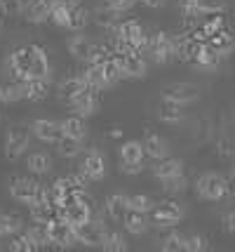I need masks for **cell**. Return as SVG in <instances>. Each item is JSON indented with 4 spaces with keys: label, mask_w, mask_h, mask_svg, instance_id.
Wrapping results in <instances>:
<instances>
[{
    "label": "cell",
    "mask_w": 235,
    "mask_h": 252,
    "mask_svg": "<svg viewBox=\"0 0 235 252\" xmlns=\"http://www.w3.org/2000/svg\"><path fill=\"white\" fill-rule=\"evenodd\" d=\"M123 226L132 236H144L146 229H148V220H146V215H141V212H130L127 220L123 221Z\"/></svg>",
    "instance_id": "cell-36"
},
{
    "label": "cell",
    "mask_w": 235,
    "mask_h": 252,
    "mask_svg": "<svg viewBox=\"0 0 235 252\" xmlns=\"http://www.w3.org/2000/svg\"><path fill=\"white\" fill-rule=\"evenodd\" d=\"M113 35H120V38H125V40H130L132 43V47H134L139 55H144L146 52V45H148V35H146L144 26L139 22H134V19H120V22L113 26Z\"/></svg>",
    "instance_id": "cell-6"
},
{
    "label": "cell",
    "mask_w": 235,
    "mask_h": 252,
    "mask_svg": "<svg viewBox=\"0 0 235 252\" xmlns=\"http://www.w3.org/2000/svg\"><path fill=\"white\" fill-rule=\"evenodd\" d=\"M141 170H144V165H123L125 175H139Z\"/></svg>",
    "instance_id": "cell-51"
},
{
    "label": "cell",
    "mask_w": 235,
    "mask_h": 252,
    "mask_svg": "<svg viewBox=\"0 0 235 252\" xmlns=\"http://www.w3.org/2000/svg\"><path fill=\"white\" fill-rule=\"evenodd\" d=\"M31 132H33L35 139L45 144H56V139L61 137V127H59V121H50V118H38L31 125Z\"/></svg>",
    "instance_id": "cell-16"
},
{
    "label": "cell",
    "mask_w": 235,
    "mask_h": 252,
    "mask_svg": "<svg viewBox=\"0 0 235 252\" xmlns=\"http://www.w3.org/2000/svg\"><path fill=\"white\" fill-rule=\"evenodd\" d=\"M47 231H50V238H52V248H71V245L78 243L76 226L71 221H66L64 217H59L52 224H47Z\"/></svg>",
    "instance_id": "cell-9"
},
{
    "label": "cell",
    "mask_w": 235,
    "mask_h": 252,
    "mask_svg": "<svg viewBox=\"0 0 235 252\" xmlns=\"http://www.w3.org/2000/svg\"><path fill=\"white\" fill-rule=\"evenodd\" d=\"M31 137L33 132L26 125H12L7 137H5V158L7 160H17L19 156H24L31 146Z\"/></svg>",
    "instance_id": "cell-2"
},
{
    "label": "cell",
    "mask_w": 235,
    "mask_h": 252,
    "mask_svg": "<svg viewBox=\"0 0 235 252\" xmlns=\"http://www.w3.org/2000/svg\"><path fill=\"white\" fill-rule=\"evenodd\" d=\"M76 233H78V243H82L85 248H101L104 243V236H106V229L97 224V221H85L76 226Z\"/></svg>",
    "instance_id": "cell-15"
},
{
    "label": "cell",
    "mask_w": 235,
    "mask_h": 252,
    "mask_svg": "<svg viewBox=\"0 0 235 252\" xmlns=\"http://www.w3.org/2000/svg\"><path fill=\"white\" fill-rule=\"evenodd\" d=\"M66 47H68V52L73 55V59H78V62H90L94 43H92L87 35H82V31H76V35H68Z\"/></svg>",
    "instance_id": "cell-18"
},
{
    "label": "cell",
    "mask_w": 235,
    "mask_h": 252,
    "mask_svg": "<svg viewBox=\"0 0 235 252\" xmlns=\"http://www.w3.org/2000/svg\"><path fill=\"white\" fill-rule=\"evenodd\" d=\"M144 7H148V10H160V7H165L167 5V0H139Z\"/></svg>",
    "instance_id": "cell-50"
},
{
    "label": "cell",
    "mask_w": 235,
    "mask_h": 252,
    "mask_svg": "<svg viewBox=\"0 0 235 252\" xmlns=\"http://www.w3.org/2000/svg\"><path fill=\"white\" fill-rule=\"evenodd\" d=\"M120 22V14L118 12H113L111 7H106L104 2H101L99 7L94 10V24L101 26V29H106V31H113V26Z\"/></svg>",
    "instance_id": "cell-32"
},
{
    "label": "cell",
    "mask_w": 235,
    "mask_h": 252,
    "mask_svg": "<svg viewBox=\"0 0 235 252\" xmlns=\"http://www.w3.org/2000/svg\"><path fill=\"white\" fill-rule=\"evenodd\" d=\"M200 7H202V14H221L226 10V2L224 0H200Z\"/></svg>",
    "instance_id": "cell-49"
},
{
    "label": "cell",
    "mask_w": 235,
    "mask_h": 252,
    "mask_svg": "<svg viewBox=\"0 0 235 252\" xmlns=\"http://www.w3.org/2000/svg\"><path fill=\"white\" fill-rule=\"evenodd\" d=\"M120 57V66H123L125 78H146L148 76V64L139 52H130V55H118Z\"/></svg>",
    "instance_id": "cell-17"
},
{
    "label": "cell",
    "mask_w": 235,
    "mask_h": 252,
    "mask_svg": "<svg viewBox=\"0 0 235 252\" xmlns=\"http://www.w3.org/2000/svg\"><path fill=\"white\" fill-rule=\"evenodd\" d=\"M99 90H85L82 94H78V97L73 99L68 106L73 109V113L76 116H82V118H90V116H94L97 111H99L101 101H99V94H97Z\"/></svg>",
    "instance_id": "cell-14"
},
{
    "label": "cell",
    "mask_w": 235,
    "mask_h": 252,
    "mask_svg": "<svg viewBox=\"0 0 235 252\" xmlns=\"http://www.w3.org/2000/svg\"><path fill=\"white\" fill-rule=\"evenodd\" d=\"M162 250L165 252H186V236L172 231L167 238L162 241Z\"/></svg>",
    "instance_id": "cell-43"
},
{
    "label": "cell",
    "mask_w": 235,
    "mask_h": 252,
    "mask_svg": "<svg viewBox=\"0 0 235 252\" xmlns=\"http://www.w3.org/2000/svg\"><path fill=\"white\" fill-rule=\"evenodd\" d=\"M226 182H228V196H235V167L231 170V175L226 177Z\"/></svg>",
    "instance_id": "cell-52"
},
{
    "label": "cell",
    "mask_w": 235,
    "mask_h": 252,
    "mask_svg": "<svg viewBox=\"0 0 235 252\" xmlns=\"http://www.w3.org/2000/svg\"><path fill=\"white\" fill-rule=\"evenodd\" d=\"M50 12H52V0H31L24 7V17L31 24H45L50 22Z\"/></svg>",
    "instance_id": "cell-22"
},
{
    "label": "cell",
    "mask_w": 235,
    "mask_h": 252,
    "mask_svg": "<svg viewBox=\"0 0 235 252\" xmlns=\"http://www.w3.org/2000/svg\"><path fill=\"white\" fill-rule=\"evenodd\" d=\"M68 17H71V5L66 0H52V12H50L52 24H56L59 29H68Z\"/></svg>",
    "instance_id": "cell-33"
},
{
    "label": "cell",
    "mask_w": 235,
    "mask_h": 252,
    "mask_svg": "<svg viewBox=\"0 0 235 252\" xmlns=\"http://www.w3.org/2000/svg\"><path fill=\"white\" fill-rule=\"evenodd\" d=\"M61 217L66 221H71L73 226H80V224L90 221L92 220V208L87 205V200H85V193H82V196L68 198L66 203L61 205Z\"/></svg>",
    "instance_id": "cell-8"
},
{
    "label": "cell",
    "mask_w": 235,
    "mask_h": 252,
    "mask_svg": "<svg viewBox=\"0 0 235 252\" xmlns=\"http://www.w3.org/2000/svg\"><path fill=\"white\" fill-rule=\"evenodd\" d=\"M202 29L207 31V35H212V33H216V31H221V29H226L224 17H221V14H207V19L202 22Z\"/></svg>",
    "instance_id": "cell-47"
},
{
    "label": "cell",
    "mask_w": 235,
    "mask_h": 252,
    "mask_svg": "<svg viewBox=\"0 0 235 252\" xmlns=\"http://www.w3.org/2000/svg\"><path fill=\"white\" fill-rule=\"evenodd\" d=\"M22 220L19 217H12V215H2L0 212V238H10L14 233L22 231Z\"/></svg>",
    "instance_id": "cell-39"
},
{
    "label": "cell",
    "mask_w": 235,
    "mask_h": 252,
    "mask_svg": "<svg viewBox=\"0 0 235 252\" xmlns=\"http://www.w3.org/2000/svg\"><path fill=\"white\" fill-rule=\"evenodd\" d=\"M56 154L61 156V158H78V156L82 154V142L61 134V137L56 139Z\"/></svg>",
    "instance_id": "cell-31"
},
{
    "label": "cell",
    "mask_w": 235,
    "mask_h": 252,
    "mask_svg": "<svg viewBox=\"0 0 235 252\" xmlns=\"http://www.w3.org/2000/svg\"><path fill=\"white\" fill-rule=\"evenodd\" d=\"M85 90H90L87 80L82 76H73V78H66V80L59 85V97H61V101L71 104V101L78 97V94H82Z\"/></svg>",
    "instance_id": "cell-26"
},
{
    "label": "cell",
    "mask_w": 235,
    "mask_h": 252,
    "mask_svg": "<svg viewBox=\"0 0 235 252\" xmlns=\"http://www.w3.org/2000/svg\"><path fill=\"white\" fill-rule=\"evenodd\" d=\"M28 233V238H31V243L35 245V250H45V248H52V238H50V231H47V226H43V224H35L26 231Z\"/></svg>",
    "instance_id": "cell-34"
},
{
    "label": "cell",
    "mask_w": 235,
    "mask_h": 252,
    "mask_svg": "<svg viewBox=\"0 0 235 252\" xmlns=\"http://www.w3.org/2000/svg\"><path fill=\"white\" fill-rule=\"evenodd\" d=\"M226 229L231 231V233H235V210H231L228 217H226Z\"/></svg>",
    "instance_id": "cell-53"
},
{
    "label": "cell",
    "mask_w": 235,
    "mask_h": 252,
    "mask_svg": "<svg viewBox=\"0 0 235 252\" xmlns=\"http://www.w3.org/2000/svg\"><path fill=\"white\" fill-rule=\"evenodd\" d=\"M127 203H130V210L132 212H141V215H151L153 210V198L144 196V193H134V196H127Z\"/></svg>",
    "instance_id": "cell-40"
},
{
    "label": "cell",
    "mask_w": 235,
    "mask_h": 252,
    "mask_svg": "<svg viewBox=\"0 0 235 252\" xmlns=\"http://www.w3.org/2000/svg\"><path fill=\"white\" fill-rule=\"evenodd\" d=\"M80 172L87 177L90 182H101L106 177V158L99 149H87V154L82 158Z\"/></svg>",
    "instance_id": "cell-10"
},
{
    "label": "cell",
    "mask_w": 235,
    "mask_h": 252,
    "mask_svg": "<svg viewBox=\"0 0 235 252\" xmlns=\"http://www.w3.org/2000/svg\"><path fill=\"white\" fill-rule=\"evenodd\" d=\"M28 78L50 80V59L40 45H28Z\"/></svg>",
    "instance_id": "cell-12"
},
{
    "label": "cell",
    "mask_w": 235,
    "mask_h": 252,
    "mask_svg": "<svg viewBox=\"0 0 235 252\" xmlns=\"http://www.w3.org/2000/svg\"><path fill=\"white\" fill-rule=\"evenodd\" d=\"M186 118V111L181 104L177 101H169V99H162L157 104V121L165 123V125H179Z\"/></svg>",
    "instance_id": "cell-20"
},
{
    "label": "cell",
    "mask_w": 235,
    "mask_h": 252,
    "mask_svg": "<svg viewBox=\"0 0 235 252\" xmlns=\"http://www.w3.org/2000/svg\"><path fill=\"white\" fill-rule=\"evenodd\" d=\"M59 127H61V134L66 137H73V139H85L87 137V125H85V118L82 116H66L64 121H59Z\"/></svg>",
    "instance_id": "cell-27"
},
{
    "label": "cell",
    "mask_w": 235,
    "mask_h": 252,
    "mask_svg": "<svg viewBox=\"0 0 235 252\" xmlns=\"http://www.w3.org/2000/svg\"><path fill=\"white\" fill-rule=\"evenodd\" d=\"M207 248H209V243L205 236H200V233L186 236V252H205Z\"/></svg>",
    "instance_id": "cell-46"
},
{
    "label": "cell",
    "mask_w": 235,
    "mask_h": 252,
    "mask_svg": "<svg viewBox=\"0 0 235 252\" xmlns=\"http://www.w3.org/2000/svg\"><path fill=\"white\" fill-rule=\"evenodd\" d=\"M104 5L111 7L113 12H118V14H127L130 10H134L136 0H104Z\"/></svg>",
    "instance_id": "cell-48"
},
{
    "label": "cell",
    "mask_w": 235,
    "mask_h": 252,
    "mask_svg": "<svg viewBox=\"0 0 235 252\" xmlns=\"http://www.w3.org/2000/svg\"><path fill=\"white\" fill-rule=\"evenodd\" d=\"M174 38V35H172ZM202 40L198 38H193V35H179V38H174V59H179V62H186V64H193V59L200 55L202 50Z\"/></svg>",
    "instance_id": "cell-13"
},
{
    "label": "cell",
    "mask_w": 235,
    "mask_h": 252,
    "mask_svg": "<svg viewBox=\"0 0 235 252\" xmlns=\"http://www.w3.org/2000/svg\"><path fill=\"white\" fill-rule=\"evenodd\" d=\"M162 99H169V101H177L181 106H188V104H195L200 99V88L193 85V83H183V80H174V83H167L162 85Z\"/></svg>",
    "instance_id": "cell-5"
},
{
    "label": "cell",
    "mask_w": 235,
    "mask_h": 252,
    "mask_svg": "<svg viewBox=\"0 0 235 252\" xmlns=\"http://www.w3.org/2000/svg\"><path fill=\"white\" fill-rule=\"evenodd\" d=\"M130 212H132V210H130L127 196H123V193H113V196H108V200H106V215H108L115 224H123Z\"/></svg>",
    "instance_id": "cell-23"
},
{
    "label": "cell",
    "mask_w": 235,
    "mask_h": 252,
    "mask_svg": "<svg viewBox=\"0 0 235 252\" xmlns=\"http://www.w3.org/2000/svg\"><path fill=\"white\" fill-rule=\"evenodd\" d=\"M26 167H28L31 175H47L52 170V158L45 151H35L26 158Z\"/></svg>",
    "instance_id": "cell-30"
},
{
    "label": "cell",
    "mask_w": 235,
    "mask_h": 252,
    "mask_svg": "<svg viewBox=\"0 0 235 252\" xmlns=\"http://www.w3.org/2000/svg\"><path fill=\"white\" fill-rule=\"evenodd\" d=\"M12 252H35V245L31 243V238H28V233H14V236H10V245H7Z\"/></svg>",
    "instance_id": "cell-42"
},
{
    "label": "cell",
    "mask_w": 235,
    "mask_h": 252,
    "mask_svg": "<svg viewBox=\"0 0 235 252\" xmlns=\"http://www.w3.org/2000/svg\"><path fill=\"white\" fill-rule=\"evenodd\" d=\"M22 83V97L26 101H43L50 94V88H47V80H38V78H26V80H19Z\"/></svg>",
    "instance_id": "cell-24"
},
{
    "label": "cell",
    "mask_w": 235,
    "mask_h": 252,
    "mask_svg": "<svg viewBox=\"0 0 235 252\" xmlns=\"http://www.w3.org/2000/svg\"><path fill=\"white\" fill-rule=\"evenodd\" d=\"M195 193L202 200L219 203V200H224L228 196V182H226V177L216 175V172H205L195 182Z\"/></svg>",
    "instance_id": "cell-1"
},
{
    "label": "cell",
    "mask_w": 235,
    "mask_h": 252,
    "mask_svg": "<svg viewBox=\"0 0 235 252\" xmlns=\"http://www.w3.org/2000/svg\"><path fill=\"white\" fill-rule=\"evenodd\" d=\"M144 142H130L120 144V165H144Z\"/></svg>",
    "instance_id": "cell-25"
},
{
    "label": "cell",
    "mask_w": 235,
    "mask_h": 252,
    "mask_svg": "<svg viewBox=\"0 0 235 252\" xmlns=\"http://www.w3.org/2000/svg\"><path fill=\"white\" fill-rule=\"evenodd\" d=\"M101 250L106 252H127L130 250V243L125 241L123 233H118V231H106V236H104V243H101Z\"/></svg>",
    "instance_id": "cell-35"
},
{
    "label": "cell",
    "mask_w": 235,
    "mask_h": 252,
    "mask_svg": "<svg viewBox=\"0 0 235 252\" xmlns=\"http://www.w3.org/2000/svg\"><path fill=\"white\" fill-rule=\"evenodd\" d=\"M24 0H0V14L5 17H19L24 14Z\"/></svg>",
    "instance_id": "cell-45"
},
{
    "label": "cell",
    "mask_w": 235,
    "mask_h": 252,
    "mask_svg": "<svg viewBox=\"0 0 235 252\" xmlns=\"http://www.w3.org/2000/svg\"><path fill=\"white\" fill-rule=\"evenodd\" d=\"M162 189H165V193H169V196H179V193H183V191L188 189V179H186L183 172H181V175H174L162 182Z\"/></svg>",
    "instance_id": "cell-41"
},
{
    "label": "cell",
    "mask_w": 235,
    "mask_h": 252,
    "mask_svg": "<svg viewBox=\"0 0 235 252\" xmlns=\"http://www.w3.org/2000/svg\"><path fill=\"white\" fill-rule=\"evenodd\" d=\"M146 55L151 57V62H156V64H167V62H172V59H174V38L162 31L148 35Z\"/></svg>",
    "instance_id": "cell-3"
},
{
    "label": "cell",
    "mask_w": 235,
    "mask_h": 252,
    "mask_svg": "<svg viewBox=\"0 0 235 252\" xmlns=\"http://www.w3.org/2000/svg\"><path fill=\"white\" fill-rule=\"evenodd\" d=\"M90 24V12L85 10L82 5L71 7V17H68V31H82Z\"/></svg>",
    "instance_id": "cell-38"
},
{
    "label": "cell",
    "mask_w": 235,
    "mask_h": 252,
    "mask_svg": "<svg viewBox=\"0 0 235 252\" xmlns=\"http://www.w3.org/2000/svg\"><path fill=\"white\" fill-rule=\"evenodd\" d=\"M144 154L151 160H160V158H167L169 156V146L160 134H148L144 139Z\"/></svg>",
    "instance_id": "cell-29"
},
{
    "label": "cell",
    "mask_w": 235,
    "mask_h": 252,
    "mask_svg": "<svg viewBox=\"0 0 235 252\" xmlns=\"http://www.w3.org/2000/svg\"><path fill=\"white\" fill-rule=\"evenodd\" d=\"M207 43H209V47H214L221 57H228V55H233V50H235V35L228 31V29H221V31L212 33Z\"/></svg>",
    "instance_id": "cell-28"
},
{
    "label": "cell",
    "mask_w": 235,
    "mask_h": 252,
    "mask_svg": "<svg viewBox=\"0 0 235 252\" xmlns=\"http://www.w3.org/2000/svg\"><path fill=\"white\" fill-rule=\"evenodd\" d=\"M22 83L19 80H10L5 85H0V104H14L22 101Z\"/></svg>",
    "instance_id": "cell-37"
},
{
    "label": "cell",
    "mask_w": 235,
    "mask_h": 252,
    "mask_svg": "<svg viewBox=\"0 0 235 252\" xmlns=\"http://www.w3.org/2000/svg\"><path fill=\"white\" fill-rule=\"evenodd\" d=\"M0 33H2V22H0Z\"/></svg>",
    "instance_id": "cell-54"
},
{
    "label": "cell",
    "mask_w": 235,
    "mask_h": 252,
    "mask_svg": "<svg viewBox=\"0 0 235 252\" xmlns=\"http://www.w3.org/2000/svg\"><path fill=\"white\" fill-rule=\"evenodd\" d=\"M5 66H7L10 80H26L28 78V45H22L14 52H10Z\"/></svg>",
    "instance_id": "cell-11"
},
{
    "label": "cell",
    "mask_w": 235,
    "mask_h": 252,
    "mask_svg": "<svg viewBox=\"0 0 235 252\" xmlns=\"http://www.w3.org/2000/svg\"><path fill=\"white\" fill-rule=\"evenodd\" d=\"M151 217H153V224L156 226H174L183 220V205L179 200H162V203H156L153 210H151Z\"/></svg>",
    "instance_id": "cell-7"
},
{
    "label": "cell",
    "mask_w": 235,
    "mask_h": 252,
    "mask_svg": "<svg viewBox=\"0 0 235 252\" xmlns=\"http://www.w3.org/2000/svg\"><path fill=\"white\" fill-rule=\"evenodd\" d=\"M179 10L186 19H202V7H200V0H181L179 2Z\"/></svg>",
    "instance_id": "cell-44"
},
{
    "label": "cell",
    "mask_w": 235,
    "mask_h": 252,
    "mask_svg": "<svg viewBox=\"0 0 235 252\" xmlns=\"http://www.w3.org/2000/svg\"><path fill=\"white\" fill-rule=\"evenodd\" d=\"M221 59H224V57L219 55L214 47H209V43H205L200 50V55L193 59V66H195L198 71H202V73H214V71H219Z\"/></svg>",
    "instance_id": "cell-19"
},
{
    "label": "cell",
    "mask_w": 235,
    "mask_h": 252,
    "mask_svg": "<svg viewBox=\"0 0 235 252\" xmlns=\"http://www.w3.org/2000/svg\"><path fill=\"white\" fill-rule=\"evenodd\" d=\"M151 172H153V177L156 179H160V182H165V179H169V177L174 175H181L183 172V163H181L179 158H160V160H153V165H151Z\"/></svg>",
    "instance_id": "cell-21"
},
{
    "label": "cell",
    "mask_w": 235,
    "mask_h": 252,
    "mask_svg": "<svg viewBox=\"0 0 235 252\" xmlns=\"http://www.w3.org/2000/svg\"><path fill=\"white\" fill-rule=\"evenodd\" d=\"M40 193H43V187L28 177H14L10 182V196L22 205H28V208L35 205L40 200Z\"/></svg>",
    "instance_id": "cell-4"
}]
</instances>
